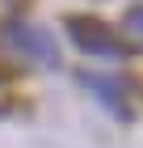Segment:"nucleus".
Here are the masks:
<instances>
[{
    "mask_svg": "<svg viewBox=\"0 0 143 148\" xmlns=\"http://www.w3.org/2000/svg\"><path fill=\"white\" fill-rule=\"evenodd\" d=\"M4 30H9L4 38H9L17 51L34 55L38 64H46V68H55V64H59V51H55V42H51L46 30H34V25H4Z\"/></svg>",
    "mask_w": 143,
    "mask_h": 148,
    "instance_id": "f03ea898",
    "label": "nucleus"
},
{
    "mask_svg": "<svg viewBox=\"0 0 143 148\" xmlns=\"http://www.w3.org/2000/svg\"><path fill=\"white\" fill-rule=\"evenodd\" d=\"M126 25H131L135 34H143V4H139V9H131V13H126Z\"/></svg>",
    "mask_w": 143,
    "mask_h": 148,
    "instance_id": "20e7f679",
    "label": "nucleus"
},
{
    "mask_svg": "<svg viewBox=\"0 0 143 148\" xmlns=\"http://www.w3.org/2000/svg\"><path fill=\"white\" fill-rule=\"evenodd\" d=\"M67 34L88 55H126V42L97 17H67Z\"/></svg>",
    "mask_w": 143,
    "mask_h": 148,
    "instance_id": "f257e3e1",
    "label": "nucleus"
},
{
    "mask_svg": "<svg viewBox=\"0 0 143 148\" xmlns=\"http://www.w3.org/2000/svg\"><path fill=\"white\" fill-rule=\"evenodd\" d=\"M84 85H88V89H97V93H101V102H105V106H114L118 114H126V110H122V102H118L122 85H114V80H101V76H84Z\"/></svg>",
    "mask_w": 143,
    "mask_h": 148,
    "instance_id": "7ed1b4c3",
    "label": "nucleus"
}]
</instances>
